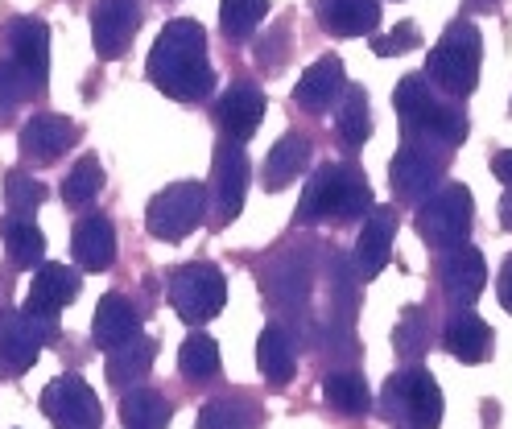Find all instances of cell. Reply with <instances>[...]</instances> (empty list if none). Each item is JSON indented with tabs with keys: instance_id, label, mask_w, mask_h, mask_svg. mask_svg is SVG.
Segmentation results:
<instances>
[{
	"instance_id": "obj_1",
	"label": "cell",
	"mask_w": 512,
	"mask_h": 429,
	"mask_svg": "<svg viewBox=\"0 0 512 429\" xmlns=\"http://www.w3.org/2000/svg\"><path fill=\"white\" fill-rule=\"evenodd\" d=\"M149 79L178 104H195V99L211 95L215 75L207 62V33L199 21H170L162 29L149 54Z\"/></svg>"
},
{
	"instance_id": "obj_2",
	"label": "cell",
	"mask_w": 512,
	"mask_h": 429,
	"mask_svg": "<svg viewBox=\"0 0 512 429\" xmlns=\"http://www.w3.org/2000/svg\"><path fill=\"white\" fill-rule=\"evenodd\" d=\"M393 104L405 128V141L413 145H459L467 137V116L434 95V83L426 75H405L393 91Z\"/></svg>"
},
{
	"instance_id": "obj_3",
	"label": "cell",
	"mask_w": 512,
	"mask_h": 429,
	"mask_svg": "<svg viewBox=\"0 0 512 429\" xmlns=\"http://www.w3.org/2000/svg\"><path fill=\"white\" fill-rule=\"evenodd\" d=\"M368 211H372L368 178L360 170H351V165H323V170H314L298 198L302 223H351Z\"/></svg>"
},
{
	"instance_id": "obj_4",
	"label": "cell",
	"mask_w": 512,
	"mask_h": 429,
	"mask_svg": "<svg viewBox=\"0 0 512 429\" xmlns=\"http://www.w3.org/2000/svg\"><path fill=\"white\" fill-rule=\"evenodd\" d=\"M479 58H484V42L471 21H455L438 38V46L426 58V79L451 99H467L479 83Z\"/></svg>"
},
{
	"instance_id": "obj_5",
	"label": "cell",
	"mask_w": 512,
	"mask_h": 429,
	"mask_svg": "<svg viewBox=\"0 0 512 429\" xmlns=\"http://www.w3.org/2000/svg\"><path fill=\"white\" fill-rule=\"evenodd\" d=\"M384 417L409 429H438L442 425V388L426 368H405L384 384Z\"/></svg>"
},
{
	"instance_id": "obj_6",
	"label": "cell",
	"mask_w": 512,
	"mask_h": 429,
	"mask_svg": "<svg viewBox=\"0 0 512 429\" xmlns=\"http://www.w3.org/2000/svg\"><path fill=\"white\" fill-rule=\"evenodd\" d=\"M471 215H475V203H471V190L451 182V186H442L438 194H430L422 211H418V236L446 252V248H455L467 240V231H471Z\"/></svg>"
},
{
	"instance_id": "obj_7",
	"label": "cell",
	"mask_w": 512,
	"mask_h": 429,
	"mask_svg": "<svg viewBox=\"0 0 512 429\" xmlns=\"http://www.w3.org/2000/svg\"><path fill=\"white\" fill-rule=\"evenodd\" d=\"M203 215H207V190L199 182H174L149 203L145 227L149 236L174 244V240H186L203 223Z\"/></svg>"
},
{
	"instance_id": "obj_8",
	"label": "cell",
	"mask_w": 512,
	"mask_h": 429,
	"mask_svg": "<svg viewBox=\"0 0 512 429\" xmlns=\"http://www.w3.org/2000/svg\"><path fill=\"white\" fill-rule=\"evenodd\" d=\"M228 302V281L215 264H182L170 277V306L186 322H211Z\"/></svg>"
},
{
	"instance_id": "obj_9",
	"label": "cell",
	"mask_w": 512,
	"mask_h": 429,
	"mask_svg": "<svg viewBox=\"0 0 512 429\" xmlns=\"http://www.w3.org/2000/svg\"><path fill=\"white\" fill-rule=\"evenodd\" d=\"M42 413L54 429H100V396L79 376H58L42 392Z\"/></svg>"
},
{
	"instance_id": "obj_10",
	"label": "cell",
	"mask_w": 512,
	"mask_h": 429,
	"mask_svg": "<svg viewBox=\"0 0 512 429\" xmlns=\"http://www.w3.org/2000/svg\"><path fill=\"white\" fill-rule=\"evenodd\" d=\"M137 25H141V9L137 0H95L91 9V42L95 54L104 62L120 58L137 38Z\"/></svg>"
},
{
	"instance_id": "obj_11",
	"label": "cell",
	"mask_w": 512,
	"mask_h": 429,
	"mask_svg": "<svg viewBox=\"0 0 512 429\" xmlns=\"http://www.w3.org/2000/svg\"><path fill=\"white\" fill-rule=\"evenodd\" d=\"M438 281H442V293L451 297L455 306H471L479 293L488 285V264H484V252L471 248L467 240L446 248L442 260H438Z\"/></svg>"
},
{
	"instance_id": "obj_12",
	"label": "cell",
	"mask_w": 512,
	"mask_h": 429,
	"mask_svg": "<svg viewBox=\"0 0 512 429\" xmlns=\"http://www.w3.org/2000/svg\"><path fill=\"white\" fill-rule=\"evenodd\" d=\"M211 190H215V223H232L244 207V194H248V157H244L240 141H228L215 149Z\"/></svg>"
},
{
	"instance_id": "obj_13",
	"label": "cell",
	"mask_w": 512,
	"mask_h": 429,
	"mask_svg": "<svg viewBox=\"0 0 512 429\" xmlns=\"http://www.w3.org/2000/svg\"><path fill=\"white\" fill-rule=\"evenodd\" d=\"M438 178H442V161L430 157L426 145H413V141H405L389 165V182H393L401 203H426L438 186Z\"/></svg>"
},
{
	"instance_id": "obj_14",
	"label": "cell",
	"mask_w": 512,
	"mask_h": 429,
	"mask_svg": "<svg viewBox=\"0 0 512 429\" xmlns=\"http://www.w3.org/2000/svg\"><path fill=\"white\" fill-rule=\"evenodd\" d=\"M9 50L13 62L21 66V75L29 79V87L46 91V75H50V29L38 17H21L9 25Z\"/></svg>"
},
{
	"instance_id": "obj_15",
	"label": "cell",
	"mask_w": 512,
	"mask_h": 429,
	"mask_svg": "<svg viewBox=\"0 0 512 429\" xmlns=\"http://www.w3.org/2000/svg\"><path fill=\"white\" fill-rule=\"evenodd\" d=\"M215 120H219V128H223V137L228 141H248L265 120V95L256 91L252 83H232L228 91L219 95Z\"/></svg>"
},
{
	"instance_id": "obj_16",
	"label": "cell",
	"mask_w": 512,
	"mask_h": 429,
	"mask_svg": "<svg viewBox=\"0 0 512 429\" xmlns=\"http://www.w3.org/2000/svg\"><path fill=\"white\" fill-rule=\"evenodd\" d=\"M17 141H21V153H25L29 161L50 165V161H58L62 153L75 145V124H71L67 116L42 112V116H34V120H25V128H21Z\"/></svg>"
},
{
	"instance_id": "obj_17",
	"label": "cell",
	"mask_w": 512,
	"mask_h": 429,
	"mask_svg": "<svg viewBox=\"0 0 512 429\" xmlns=\"http://www.w3.org/2000/svg\"><path fill=\"white\" fill-rule=\"evenodd\" d=\"M393 236H397V215L389 207H372L368 219H364V231L356 240V269L364 281H372L384 264H389V252H393Z\"/></svg>"
},
{
	"instance_id": "obj_18",
	"label": "cell",
	"mask_w": 512,
	"mask_h": 429,
	"mask_svg": "<svg viewBox=\"0 0 512 429\" xmlns=\"http://www.w3.org/2000/svg\"><path fill=\"white\" fill-rule=\"evenodd\" d=\"M314 13L335 38H364L380 25V0H314Z\"/></svg>"
},
{
	"instance_id": "obj_19",
	"label": "cell",
	"mask_w": 512,
	"mask_h": 429,
	"mask_svg": "<svg viewBox=\"0 0 512 429\" xmlns=\"http://www.w3.org/2000/svg\"><path fill=\"white\" fill-rule=\"evenodd\" d=\"M79 297V273L67 264H38V277L29 285L25 314H58Z\"/></svg>"
},
{
	"instance_id": "obj_20",
	"label": "cell",
	"mask_w": 512,
	"mask_h": 429,
	"mask_svg": "<svg viewBox=\"0 0 512 429\" xmlns=\"http://www.w3.org/2000/svg\"><path fill=\"white\" fill-rule=\"evenodd\" d=\"M91 335H95V347H120L133 335H141V314L133 310L124 293H104L100 306H95V322H91Z\"/></svg>"
},
{
	"instance_id": "obj_21",
	"label": "cell",
	"mask_w": 512,
	"mask_h": 429,
	"mask_svg": "<svg viewBox=\"0 0 512 429\" xmlns=\"http://www.w3.org/2000/svg\"><path fill=\"white\" fill-rule=\"evenodd\" d=\"M71 252L79 260V269L87 273H104L108 264L116 260V231L104 215H83L75 223V236H71Z\"/></svg>"
},
{
	"instance_id": "obj_22",
	"label": "cell",
	"mask_w": 512,
	"mask_h": 429,
	"mask_svg": "<svg viewBox=\"0 0 512 429\" xmlns=\"http://www.w3.org/2000/svg\"><path fill=\"white\" fill-rule=\"evenodd\" d=\"M42 343L46 339L38 335V326L25 318V310H0V359H5L13 372L34 368Z\"/></svg>"
},
{
	"instance_id": "obj_23",
	"label": "cell",
	"mask_w": 512,
	"mask_h": 429,
	"mask_svg": "<svg viewBox=\"0 0 512 429\" xmlns=\"http://www.w3.org/2000/svg\"><path fill=\"white\" fill-rule=\"evenodd\" d=\"M442 339H446V351H451L459 363H484V359H492V343H496L492 326L479 314H471V310H459L451 322H446Z\"/></svg>"
},
{
	"instance_id": "obj_24",
	"label": "cell",
	"mask_w": 512,
	"mask_h": 429,
	"mask_svg": "<svg viewBox=\"0 0 512 429\" xmlns=\"http://www.w3.org/2000/svg\"><path fill=\"white\" fill-rule=\"evenodd\" d=\"M343 83H347L343 79V62L335 54H327V58H318V62L306 66V75L294 87V99L306 112H323V108L335 104V95L343 91Z\"/></svg>"
},
{
	"instance_id": "obj_25",
	"label": "cell",
	"mask_w": 512,
	"mask_h": 429,
	"mask_svg": "<svg viewBox=\"0 0 512 429\" xmlns=\"http://www.w3.org/2000/svg\"><path fill=\"white\" fill-rule=\"evenodd\" d=\"M256 363H261L265 380L273 384H290L298 372V359H294V339L285 335L281 326H265L261 339H256Z\"/></svg>"
},
{
	"instance_id": "obj_26",
	"label": "cell",
	"mask_w": 512,
	"mask_h": 429,
	"mask_svg": "<svg viewBox=\"0 0 512 429\" xmlns=\"http://www.w3.org/2000/svg\"><path fill=\"white\" fill-rule=\"evenodd\" d=\"M153 355H157V343L145 339V335H133L128 343H120V347L108 351V380L120 384V388L145 380L149 368H153Z\"/></svg>"
},
{
	"instance_id": "obj_27",
	"label": "cell",
	"mask_w": 512,
	"mask_h": 429,
	"mask_svg": "<svg viewBox=\"0 0 512 429\" xmlns=\"http://www.w3.org/2000/svg\"><path fill=\"white\" fill-rule=\"evenodd\" d=\"M310 161V141L298 137V132H285V137L269 149V161H265V186L269 190H281L285 182H294Z\"/></svg>"
},
{
	"instance_id": "obj_28",
	"label": "cell",
	"mask_w": 512,
	"mask_h": 429,
	"mask_svg": "<svg viewBox=\"0 0 512 429\" xmlns=\"http://www.w3.org/2000/svg\"><path fill=\"white\" fill-rule=\"evenodd\" d=\"M124 429H166L170 425V401L157 388H133L120 401Z\"/></svg>"
},
{
	"instance_id": "obj_29",
	"label": "cell",
	"mask_w": 512,
	"mask_h": 429,
	"mask_svg": "<svg viewBox=\"0 0 512 429\" xmlns=\"http://www.w3.org/2000/svg\"><path fill=\"white\" fill-rule=\"evenodd\" d=\"M0 240H5V252L17 269H34V264H42V256H46V236L38 231L34 219H21V215L5 219L0 223Z\"/></svg>"
},
{
	"instance_id": "obj_30",
	"label": "cell",
	"mask_w": 512,
	"mask_h": 429,
	"mask_svg": "<svg viewBox=\"0 0 512 429\" xmlns=\"http://www.w3.org/2000/svg\"><path fill=\"white\" fill-rule=\"evenodd\" d=\"M335 128L347 145H364L372 137V112H368V91L364 87H343V104L335 116Z\"/></svg>"
},
{
	"instance_id": "obj_31",
	"label": "cell",
	"mask_w": 512,
	"mask_h": 429,
	"mask_svg": "<svg viewBox=\"0 0 512 429\" xmlns=\"http://www.w3.org/2000/svg\"><path fill=\"white\" fill-rule=\"evenodd\" d=\"M323 396L339 413H347V417H364L368 405H372V392H368L360 372H335V376H327L323 380Z\"/></svg>"
},
{
	"instance_id": "obj_32",
	"label": "cell",
	"mask_w": 512,
	"mask_h": 429,
	"mask_svg": "<svg viewBox=\"0 0 512 429\" xmlns=\"http://www.w3.org/2000/svg\"><path fill=\"white\" fill-rule=\"evenodd\" d=\"M265 13H269V0H223V5H219L223 38H232V42L252 38L256 25L265 21Z\"/></svg>"
},
{
	"instance_id": "obj_33",
	"label": "cell",
	"mask_w": 512,
	"mask_h": 429,
	"mask_svg": "<svg viewBox=\"0 0 512 429\" xmlns=\"http://www.w3.org/2000/svg\"><path fill=\"white\" fill-rule=\"evenodd\" d=\"M178 368L190 380H211L219 372V343L211 335H190L178 351Z\"/></svg>"
},
{
	"instance_id": "obj_34",
	"label": "cell",
	"mask_w": 512,
	"mask_h": 429,
	"mask_svg": "<svg viewBox=\"0 0 512 429\" xmlns=\"http://www.w3.org/2000/svg\"><path fill=\"white\" fill-rule=\"evenodd\" d=\"M100 190H104V165L95 161V157H79L75 170L67 174V182H62V198H67L71 207H83Z\"/></svg>"
},
{
	"instance_id": "obj_35",
	"label": "cell",
	"mask_w": 512,
	"mask_h": 429,
	"mask_svg": "<svg viewBox=\"0 0 512 429\" xmlns=\"http://www.w3.org/2000/svg\"><path fill=\"white\" fill-rule=\"evenodd\" d=\"M5 203H9L13 215L29 219V215H34V211L46 203V186H42L38 178H29V174L13 170V174L5 178Z\"/></svg>"
},
{
	"instance_id": "obj_36",
	"label": "cell",
	"mask_w": 512,
	"mask_h": 429,
	"mask_svg": "<svg viewBox=\"0 0 512 429\" xmlns=\"http://www.w3.org/2000/svg\"><path fill=\"white\" fill-rule=\"evenodd\" d=\"M393 343H397V351H401L405 359H418V355L426 351V314H422L418 306H409V310L401 314Z\"/></svg>"
},
{
	"instance_id": "obj_37",
	"label": "cell",
	"mask_w": 512,
	"mask_h": 429,
	"mask_svg": "<svg viewBox=\"0 0 512 429\" xmlns=\"http://www.w3.org/2000/svg\"><path fill=\"white\" fill-rule=\"evenodd\" d=\"M25 95H34V87L21 75V66L13 58H0V112H13Z\"/></svg>"
},
{
	"instance_id": "obj_38",
	"label": "cell",
	"mask_w": 512,
	"mask_h": 429,
	"mask_svg": "<svg viewBox=\"0 0 512 429\" xmlns=\"http://www.w3.org/2000/svg\"><path fill=\"white\" fill-rule=\"evenodd\" d=\"M248 413L236 401H211L199 413V429H248Z\"/></svg>"
},
{
	"instance_id": "obj_39",
	"label": "cell",
	"mask_w": 512,
	"mask_h": 429,
	"mask_svg": "<svg viewBox=\"0 0 512 429\" xmlns=\"http://www.w3.org/2000/svg\"><path fill=\"white\" fill-rule=\"evenodd\" d=\"M418 29H413L409 21H401L393 33H384V38H376L372 42V50L380 54V58H397V54H409V50H418Z\"/></svg>"
},
{
	"instance_id": "obj_40",
	"label": "cell",
	"mask_w": 512,
	"mask_h": 429,
	"mask_svg": "<svg viewBox=\"0 0 512 429\" xmlns=\"http://www.w3.org/2000/svg\"><path fill=\"white\" fill-rule=\"evenodd\" d=\"M496 293H500V306L512 314V256L500 264V281H496Z\"/></svg>"
},
{
	"instance_id": "obj_41",
	"label": "cell",
	"mask_w": 512,
	"mask_h": 429,
	"mask_svg": "<svg viewBox=\"0 0 512 429\" xmlns=\"http://www.w3.org/2000/svg\"><path fill=\"white\" fill-rule=\"evenodd\" d=\"M492 174L504 182V190H512V149H500L492 157Z\"/></svg>"
},
{
	"instance_id": "obj_42",
	"label": "cell",
	"mask_w": 512,
	"mask_h": 429,
	"mask_svg": "<svg viewBox=\"0 0 512 429\" xmlns=\"http://www.w3.org/2000/svg\"><path fill=\"white\" fill-rule=\"evenodd\" d=\"M500 223L512 231V190H504V198H500Z\"/></svg>"
},
{
	"instance_id": "obj_43",
	"label": "cell",
	"mask_w": 512,
	"mask_h": 429,
	"mask_svg": "<svg viewBox=\"0 0 512 429\" xmlns=\"http://www.w3.org/2000/svg\"><path fill=\"white\" fill-rule=\"evenodd\" d=\"M475 5H496V0H475Z\"/></svg>"
}]
</instances>
